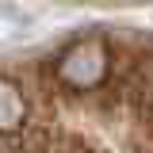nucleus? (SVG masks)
<instances>
[{
  "instance_id": "f257e3e1",
  "label": "nucleus",
  "mask_w": 153,
  "mask_h": 153,
  "mask_svg": "<svg viewBox=\"0 0 153 153\" xmlns=\"http://www.w3.org/2000/svg\"><path fill=\"white\" fill-rule=\"evenodd\" d=\"M0 153H153V35L100 27L0 57Z\"/></svg>"
}]
</instances>
